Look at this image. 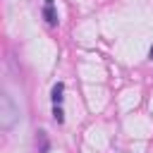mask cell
Instances as JSON below:
<instances>
[{
    "instance_id": "obj_1",
    "label": "cell",
    "mask_w": 153,
    "mask_h": 153,
    "mask_svg": "<svg viewBox=\"0 0 153 153\" xmlns=\"http://www.w3.org/2000/svg\"><path fill=\"white\" fill-rule=\"evenodd\" d=\"M19 120V108L12 103L10 93H0V127L10 131Z\"/></svg>"
},
{
    "instance_id": "obj_2",
    "label": "cell",
    "mask_w": 153,
    "mask_h": 153,
    "mask_svg": "<svg viewBox=\"0 0 153 153\" xmlns=\"http://www.w3.org/2000/svg\"><path fill=\"white\" fill-rule=\"evenodd\" d=\"M53 2H55V0H43V19L48 22V26H57V22H60Z\"/></svg>"
},
{
    "instance_id": "obj_3",
    "label": "cell",
    "mask_w": 153,
    "mask_h": 153,
    "mask_svg": "<svg viewBox=\"0 0 153 153\" xmlns=\"http://www.w3.org/2000/svg\"><path fill=\"white\" fill-rule=\"evenodd\" d=\"M36 146H38V153H48V148H50L48 136H45V131H43V129H41V131H36Z\"/></svg>"
},
{
    "instance_id": "obj_4",
    "label": "cell",
    "mask_w": 153,
    "mask_h": 153,
    "mask_svg": "<svg viewBox=\"0 0 153 153\" xmlns=\"http://www.w3.org/2000/svg\"><path fill=\"white\" fill-rule=\"evenodd\" d=\"M62 93H65V84L57 81V84L53 86V96H50V98H53V105H60V103H62V98H65Z\"/></svg>"
},
{
    "instance_id": "obj_5",
    "label": "cell",
    "mask_w": 153,
    "mask_h": 153,
    "mask_svg": "<svg viewBox=\"0 0 153 153\" xmlns=\"http://www.w3.org/2000/svg\"><path fill=\"white\" fill-rule=\"evenodd\" d=\"M53 120H55L57 124H62V122H65V112H62V108H60V105H53Z\"/></svg>"
},
{
    "instance_id": "obj_6",
    "label": "cell",
    "mask_w": 153,
    "mask_h": 153,
    "mask_svg": "<svg viewBox=\"0 0 153 153\" xmlns=\"http://www.w3.org/2000/svg\"><path fill=\"white\" fill-rule=\"evenodd\" d=\"M148 57H151V60H153V45H151V50H148Z\"/></svg>"
}]
</instances>
